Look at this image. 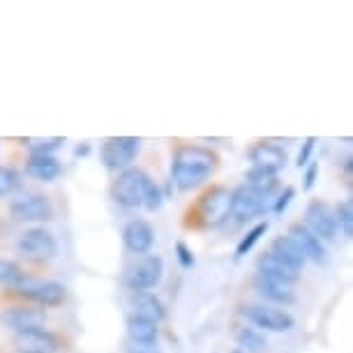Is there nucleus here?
<instances>
[{"instance_id":"7","label":"nucleus","mask_w":353,"mask_h":353,"mask_svg":"<svg viewBox=\"0 0 353 353\" xmlns=\"http://www.w3.org/2000/svg\"><path fill=\"white\" fill-rule=\"evenodd\" d=\"M17 250L19 254L30 259V261H49L58 254V243L53 233L46 229H28L19 238Z\"/></svg>"},{"instance_id":"17","label":"nucleus","mask_w":353,"mask_h":353,"mask_svg":"<svg viewBox=\"0 0 353 353\" xmlns=\"http://www.w3.org/2000/svg\"><path fill=\"white\" fill-rule=\"evenodd\" d=\"M17 344L23 353H53L58 349V337L46 328L28 330V332H19Z\"/></svg>"},{"instance_id":"15","label":"nucleus","mask_w":353,"mask_h":353,"mask_svg":"<svg viewBox=\"0 0 353 353\" xmlns=\"http://www.w3.org/2000/svg\"><path fill=\"white\" fill-rule=\"evenodd\" d=\"M289 238L296 243V248L303 252L305 261H314V263H321L325 259V250H323V243L312 233L305 224H291L289 226Z\"/></svg>"},{"instance_id":"13","label":"nucleus","mask_w":353,"mask_h":353,"mask_svg":"<svg viewBox=\"0 0 353 353\" xmlns=\"http://www.w3.org/2000/svg\"><path fill=\"white\" fill-rule=\"evenodd\" d=\"M0 321L14 330L17 335L28 330H42L46 323V312L35 307H12L0 314Z\"/></svg>"},{"instance_id":"26","label":"nucleus","mask_w":353,"mask_h":353,"mask_svg":"<svg viewBox=\"0 0 353 353\" xmlns=\"http://www.w3.org/2000/svg\"><path fill=\"white\" fill-rule=\"evenodd\" d=\"M21 188V173L14 166H0V199L10 196Z\"/></svg>"},{"instance_id":"16","label":"nucleus","mask_w":353,"mask_h":353,"mask_svg":"<svg viewBox=\"0 0 353 353\" xmlns=\"http://www.w3.org/2000/svg\"><path fill=\"white\" fill-rule=\"evenodd\" d=\"M254 289L259 291V296L265 298V301L277 303V305H291L293 301H296L291 284L282 282V279L261 275V272H259V275L254 277Z\"/></svg>"},{"instance_id":"32","label":"nucleus","mask_w":353,"mask_h":353,"mask_svg":"<svg viewBox=\"0 0 353 353\" xmlns=\"http://www.w3.org/2000/svg\"><path fill=\"white\" fill-rule=\"evenodd\" d=\"M176 256L183 268H192L194 265V254H192V250L185 243H176Z\"/></svg>"},{"instance_id":"30","label":"nucleus","mask_w":353,"mask_h":353,"mask_svg":"<svg viewBox=\"0 0 353 353\" xmlns=\"http://www.w3.org/2000/svg\"><path fill=\"white\" fill-rule=\"evenodd\" d=\"M19 275H21V270H19V265L14 261H10V259H0V284L14 282Z\"/></svg>"},{"instance_id":"20","label":"nucleus","mask_w":353,"mask_h":353,"mask_svg":"<svg viewBox=\"0 0 353 353\" xmlns=\"http://www.w3.org/2000/svg\"><path fill=\"white\" fill-rule=\"evenodd\" d=\"M259 272H261V275H268V277H275V279H282L286 284L298 282V277H301V270H296V268H291V265H286L284 261H279V259L272 256L270 252L259 259Z\"/></svg>"},{"instance_id":"3","label":"nucleus","mask_w":353,"mask_h":353,"mask_svg":"<svg viewBox=\"0 0 353 353\" xmlns=\"http://www.w3.org/2000/svg\"><path fill=\"white\" fill-rule=\"evenodd\" d=\"M12 284H14L19 296L35 301L39 305H44V307H56V305H61L65 301V286L61 282L19 275Z\"/></svg>"},{"instance_id":"21","label":"nucleus","mask_w":353,"mask_h":353,"mask_svg":"<svg viewBox=\"0 0 353 353\" xmlns=\"http://www.w3.org/2000/svg\"><path fill=\"white\" fill-rule=\"evenodd\" d=\"M132 305H134V314L143 316V319H150V321H162L166 316V310L162 301L155 296V293L150 291H141V293H134V298H132Z\"/></svg>"},{"instance_id":"36","label":"nucleus","mask_w":353,"mask_h":353,"mask_svg":"<svg viewBox=\"0 0 353 353\" xmlns=\"http://www.w3.org/2000/svg\"><path fill=\"white\" fill-rule=\"evenodd\" d=\"M344 169H346V173H351V157H346V162H344Z\"/></svg>"},{"instance_id":"5","label":"nucleus","mask_w":353,"mask_h":353,"mask_svg":"<svg viewBox=\"0 0 353 353\" xmlns=\"http://www.w3.org/2000/svg\"><path fill=\"white\" fill-rule=\"evenodd\" d=\"M162 272H164L162 259L155 256V254H148V256L139 259L137 263H132L128 268V272H125V286L134 293L150 291L159 284Z\"/></svg>"},{"instance_id":"9","label":"nucleus","mask_w":353,"mask_h":353,"mask_svg":"<svg viewBox=\"0 0 353 353\" xmlns=\"http://www.w3.org/2000/svg\"><path fill=\"white\" fill-rule=\"evenodd\" d=\"M10 212L17 222H46V219H51L53 208L44 194H21L12 199Z\"/></svg>"},{"instance_id":"23","label":"nucleus","mask_w":353,"mask_h":353,"mask_svg":"<svg viewBox=\"0 0 353 353\" xmlns=\"http://www.w3.org/2000/svg\"><path fill=\"white\" fill-rule=\"evenodd\" d=\"M236 339L243 353H263L268 349V342H265L263 332H259L256 328H243L238 332Z\"/></svg>"},{"instance_id":"18","label":"nucleus","mask_w":353,"mask_h":353,"mask_svg":"<svg viewBox=\"0 0 353 353\" xmlns=\"http://www.w3.org/2000/svg\"><path fill=\"white\" fill-rule=\"evenodd\" d=\"M63 166L53 155H30L26 162V173L42 183H53L61 176Z\"/></svg>"},{"instance_id":"10","label":"nucleus","mask_w":353,"mask_h":353,"mask_svg":"<svg viewBox=\"0 0 353 353\" xmlns=\"http://www.w3.org/2000/svg\"><path fill=\"white\" fill-rule=\"evenodd\" d=\"M241 312L252 325H256V328H261V330H270V332H286L296 323L291 314H286V312L275 310V307H265V305H248V307H243Z\"/></svg>"},{"instance_id":"1","label":"nucleus","mask_w":353,"mask_h":353,"mask_svg":"<svg viewBox=\"0 0 353 353\" xmlns=\"http://www.w3.org/2000/svg\"><path fill=\"white\" fill-rule=\"evenodd\" d=\"M217 169V155L203 145H181L173 155L171 176L181 192L196 190Z\"/></svg>"},{"instance_id":"4","label":"nucleus","mask_w":353,"mask_h":353,"mask_svg":"<svg viewBox=\"0 0 353 353\" xmlns=\"http://www.w3.org/2000/svg\"><path fill=\"white\" fill-rule=\"evenodd\" d=\"M139 148H141V141L137 137H111L102 143V162L109 171L132 169Z\"/></svg>"},{"instance_id":"35","label":"nucleus","mask_w":353,"mask_h":353,"mask_svg":"<svg viewBox=\"0 0 353 353\" xmlns=\"http://www.w3.org/2000/svg\"><path fill=\"white\" fill-rule=\"evenodd\" d=\"M88 150H90V145H88V143H85V145H79V148H77L74 152H77V155H79V157H81V155H88Z\"/></svg>"},{"instance_id":"37","label":"nucleus","mask_w":353,"mask_h":353,"mask_svg":"<svg viewBox=\"0 0 353 353\" xmlns=\"http://www.w3.org/2000/svg\"><path fill=\"white\" fill-rule=\"evenodd\" d=\"M231 353H243V351H241V349H233Z\"/></svg>"},{"instance_id":"2","label":"nucleus","mask_w":353,"mask_h":353,"mask_svg":"<svg viewBox=\"0 0 353 353\" xmlns=\"http://www.w3.org/2000/svg\"><path fill=\"white\" fill-rule=\"evenodd\" d=\"M152 178L148 176L145 171L141 169H125L121 171L118 181L113 183L111 188V196L113 201L123 208H141L143 203V192H145V185H148Z\"/></svg>"},{"instance_id":"25","label":"nucleus","mask_w":353,"mask_h":353,"mask_svg":"<svg viewBox=\"0 0 353 353\" xmlns=\"http://www.w3.org/2000/svg\"><path fill=\"white\" fill-rule=\"evenodd\" d=\"M252 190L261 192V194L270 196L272 192H275L279 188V181L277 176H272V173H265V171H259V169H250L248 171V183Z\"/></svg>"},{"instance_id":"19","label":"nucleus","mask_w":353,"mask_h":353,"mask_svg":"<svg viewBox=\"0 0 353 353\" xmlns=\"http://www.w3.org/2000/svg\"><path fill=\"white\" fill-rule=\"evenodd\" d=\"M128 335L134 346H150L157 342V323L139 314L128 316Z\"/></svg>"},{"instance_id":"12","label":"nucleus","mask_w":353,"mask_h":353,"mask_svg":"<svg viewBox=\"0 0 353 353\" xmlns=\"http://www.w3.org/2000/svg\"><path fill=\"white\" fill-rule=\"evenodd\" d=\"M248 157L252 162V169L272 173V176H277V173L286 166V159H289L284 148H279V145L268 143V141H259L252 145Z\"/></svg>"},{"instance_id":"22","label":"nucleus","mask_w":353,"mask_h":353,"mask_svg":"<svg viewBox=\"0 0 353 353\" xmlns=\"http://www.w3.org/2000/svg\"><path fill=\"white\" fill-rule=\"evenodd\" d=\"M270 254L277 256L279 261H284L286 265H291V268H296V270H303V265L307 263L303 256V252L296 248V243H293L289 236L275 238L270 245Z\"/></svg>"},{"instance_id":"38","label":"nucleus","mask_w":353,"mask_h":353,"mask_svg":"<svg viewBox=\"0 0 353 353\" xmlns=\"http://www.w3.org/2000/svg\"><path fill=\"white\" fill-rule=\"evenodd\" d=\"M19 353H23V351H19Z\"/></svg>"},{"instance_id":"28","label":"nucleus","mask_w":353,"mask_h":353,"mask_svg":"<svg viewBox=\"0 0 353 353\" xmlns=\"http://www.w3.org/2000/svg\"><path fill=\"white\" fill-rule=\"evenodd\" d=\"M265 231H268V222H261V224H256L254 229H250L248 231V236L243 238L241 243H238V248H236V256H245L248 252L254 250V245L261 241V236H265Z\"/></svg>"},{"instance_id":"11","label":"nucleus","mask_w":353,"mask_h":353,"mask_svg":"<svg viewBox=\"0 0 353 353\" xmlns=\"http://www.w3.org/2000/svg\"><path fill=\"white\" fill-rule=\"evenodd\" d=\"M305 226L314 233L319 241H332L337 236V222H335V212L330 210L328 203L323 201H310L307 210H305Z\"/></svg>"},{"instance_id":"33","label":"nucleus","mask_w":353,"mask_h":353,"mask_svg":"<svg viewBox=\"0 0 353 353\" xmlns=\"http://www.w3.org/2000/svg\"><path fill=\"white\" fill-rule=\"evenodd\" d=\"M296 196V190L293 188H286L282 194H279V199H275V205H272V210L277 212V215H282V212L289 208V203H291V199Z\"/></svg>"},{"instance_id":"27","label":"nucleus","mask_w":353,"mask_h":353,"mask_svg":"<svg viewBox=\"0 0 353 353\" xmlns=\"http://www.w3.org/2000/svg\"><path fill=\"white\" fill-rule=\"evenodd\" d=\"M335 222H337V231H342L346 238L353 236V203H351V199H344V201L335 208Z\"/></svg>"},{"instance_id":"14","label":"nucleus","mask_w":353,"mask_h":353,"mask_svg":"<svg viewBox=\"0 0 353 353\" xmlns=\"http://www.w3.org/2000/svg\"><path fill=\"white\" fill-rule=\"evenodd\" d=\"M123 243L132 254H148L155 243V231L145 219H132L123 229Z\"/></svg>"},{"instance_id":"6","label":"nucleus","mask_w":353,"mask_h":353,"mask_svg":"<svg viewBox=\"0 0 353 353\" xmlns=\"http://www.w3.org/2000/svg\"><path fill=\"white\" fill-rule=\"evenodd\" d=\"M268 210V196L261 194V192L252 190L250 185H241V188L231 190V212L229 219L233 217L236 224H243L248 219L263 215ZM226 219V222H229Z\"/></svg>"},{"instance_id":"24","label":"nucleus","mask_w":353,"mask_h":353,"mask_svg":"<svg viewBox=\"0 0 353 353\" xmlns=\"http://www.w3.org/2000/svg\"><path fill=\"white\" fill-rule=\"evenodd\" d=\"M21 143L32 150V155H51L53 150H58L65 143V137H26L21 139Z\"/></svg>"},{"instance_id":"34","label":"nucleus","mask_w":353,"mask_h":353,"mask_svg":"<svg viewBox=\"0 0 353 353\" xmlns=\"http://www.w3.org/2000/svg\"><path fill=\"white\" fill-rule=\"evenodd\" d=\"M316 176H319V164H316V162H310V164H307V171H305V185H303V188L307 190V192H310L312 188H314Z\"/></svg>"},{"instance_id":"29","label":"nucleus","mask_w":353,"mask_h":353,"mask_svg":"<svg viewBox=\"0 0 353 353\" xmlns=\"http://www.w3.org/2000/svg\"><path fill=\"white\" fill-rule=\"evenodd\" d=\"M162 201H164V194H162V190L157 188V183L155 181H150L148 185H145V192H143V208L145 210H150V212H155L162 208Z\"/></svg>"},{"instance_id":"31","label":"nucleus","mask_w":353,"mask_h":353,"mask_svg":"<svg viewBox=\"0 0 353 353\" xmlns=\"http://www.w3.org/2000/svg\"><path fill=\"white\" fill-rule=\"evenodd\" d=\"M314 145H316V139L314 137L305 139L303 148H301V152H298V166H301V169L312 162V152H314Z\"/></svg>"},{"instance_id":"8","label":"nucleus","mask_w":353,"mask_h":353,"mask_svg":"<svg viewBox=\"0 0 353 353\" xmlns=\"http://www.w3.org/2000/svg\"><path fill=\"white\" fill-rule=\"evenodd\" d=\"M231 212V190L222 188H210L199 201V215L205 226H222L226 224Z\"/></svg>"}]
</instances>
